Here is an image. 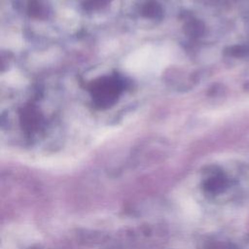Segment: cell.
<instances>
[{"mask_svg": "<svg viewBox=\"0 0 249 249\" xmlns=\"http://www.w3.org/2000/svg\"><path fill=\"white\" fill-rule=\"evenodd\" d=\"M207 186L210 191L218 193V192H222L226 188L227 182L222 177H215V178H211V180H209V182L207 183Z\"/></svg>", "mask_w": 249, "mask_h": 249, "instance_id": "cell-1", "label": "cell"}]
</instances>
